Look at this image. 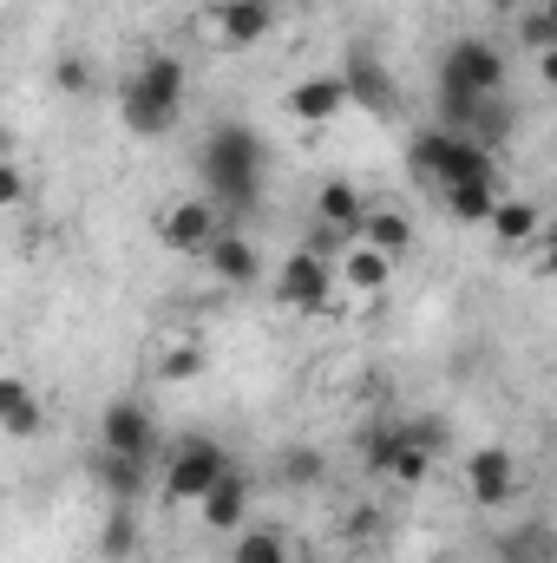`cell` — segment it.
I'll list each match as a JSON object with an SVG mask.
<instances>
[{"instance_id": "cell-1", "label": "cell", "mask_w": 557, "mask_h": 563, "mask_svg": "<svg viewBox=\"0 0 557 563\" xmlns=\"http://www.w3.org/2000/svg\"><path fill=\"white\" fill-rule=\"evenodd\" d=\"M263 170H270V144L243 119H217L197 144V177H204V197L223 210V223H243L263 203Z\"/></svg>"}, {"instance_id": "cell-2", "label": "cell", "mask_w": 557, "mask_h": 563, "mask_svg": "<svg viewBox=\"0 0 557 563\" xmlns=\"http://www.w3.org/2000/svg\"><path fill=\"white\" fill-rule=\"evenodd\" d=\"M184 99H190L184 59H177V53H151V59L132 66V79H125V92H119V112H125V125H132L139 139H164V132L184 119Z\"/></svg>"}, {"instance_id": "cell-3", "label": "cell", "mask_w": 557, "mask_h": 563, "mask_svg": "<svg viewBox=\"0 0 557 563\" xmlns=\"http://www.w3.org/2000/svg\"><path fill=\"white\" fill-rule=\"evenodd\" d=\"M407 170H414L419 184H433V190H452V184H505V177H499V151L459 139V132H446V125L414 132Z\"/></svg>"}, {"instance_id": "cell-4", "label": "cell", "mask_w": 557, "mask_h": 563, "mask_svg": "<svg viewBox=\"0 0 557 563\" xmlns=\"http://www.w3.org/2000/svg\"><path fill=\"white\" fill-rule=\"evenodd\" d=\"M223 472H230V452H223L210 432H190V439H177L171 459H164V498H171V505H197Z\"/></svg>"}, {"instance_id": "cell-5", "label": "cell", "mask_w": 557, "mask_h": 563, "mask_svg": "<svg viewBox=\"0 0 557 563\" xmlns=\"http://www.w3.org/2000/svg\"><path fill=\"white\" fill-rule=\"evenodd\" d=\"M439 86H446V92L492 99V92H505V53H499L492 40L466 33V40H452V46L439 53Z\"/></svg>"}, {"instance_id": "cell-6", "label": "cell", "mask_w": 557, "mask_h": 563, "mask_svg": "<svg viewBox=\"0 0 557 563\" xmlns=\"http://www.w3.org/2000/svg\"><path fill=\"white\" fill-rule=\"evenodd\" d=\"M361 465H368L374 478L401 485V492H414V485H426V478H433V459H426L419 445H407V432H401V420L368 426V439H361Z\"/></svg>"}, {"instance_id": "cell-7", "label": "cell", "mask_w": 557, "mask_h": 563, "mask_svg": "<svg viewBox=\"0 0 557 563\" xmlns=\"http://www.w3.org/2000/svg\"><path fill=\"white\" fill-rule=\"evenodd\" d=\"M223 230H230V223H223V210H217L210 197H177V203L157 217V243H164L171 256H204Z\"/></svg>"}, {"instance_id": "cell-8", "label": "cell", "mask_w": 557, "mask_h": 563, "mask_svg": "<svg viewBox=\"0 0 557 563\" xmlns=\"http://www.w3.org/2000/svg\"><path fill=\"white\" fill-rule=\"evenodd\" d=\"M164 445V426L144 400H112L99 413V452H125V459H157Z\"/></svg>"}, {"instance_id": "cell-9", "label": "cell", "mask_w": 557, "mask_h": 563, "mask_svg": "<svg viewBox=\"0 0 557 563\" xmlns=\"http://www.w3.org/2000/svg\"><path fill=\"white\" fill-rule=\"evenodd\" d=\"M276 301L302 308V314L328 308V301H335V263H321V256H308V250H288L282 269H276Z\"/></svg>"}, {"instance_id": "cell-10", "label": "cell", "mask_w": 557, "mask_h": 563, "mask_svg": "<svg viewBox=\"0 0 557 563\" xmlns=\"http://www.w3.org/2000/svg\"><path fill=\"white\" fill-rule=\"evenodd\" d=\"M341 92H348V106H361V112H394V73H387V59L374 53V46H348V59H341Z\"/></svg>"}, {"instance_id": "cell-11", "label": "cell", "mask_w": 557, "mask_h": 563, "mask_svg": "<svg viewBox=\"0 0 557 563\" xmlns=\"http://www.w3.org/2000/svg\"><path fill=\"white\" fill-rule=\"evenodd\" d=\"M466 492H472V505H485V511L512 505V492H518V459H512L505 445H479V452L466 459Z\"/></svg>"}, {"instance_id": "cell-12", "label": "cell", "mask_w": 557, "mask_h": 563, "mask_svg": "<svg viewBox=\"0 0 557 563\" xmlns=\"http://www.w3.org/2000/svg\"><path fill=\"white\" fill-rule=\"evenodd\" d=\"M250 498H256L250 472H237V465H230V472H223V478H217V485L197 498V518H204L217 538H237V531L250 525Z\"/></svg>"}, {"instance_id": "cell-13", "label": "cell", "mask_w": 557, "mask_h": 563, "mask_svg": "<svg viewBox=\"0 0 557 563\" xmlns=\"http://www.w3.org/2000/svg\"><path fill=\"white\" fill-rule=\"evenodd\" d=\"M92 485L106 492V505H132L139 511L151 492V459H125V452H99L92 445Z\"/></svg>"}, {"instance_id": "cell-14", "label": "cell", "mask_w": 557, "mask_h": 563, "mask_svg": "<svg viewBox=\"0 0 557 563\" xmlns=\"http://www.w3.org/2000/svg\"><path fill=\"white\" fill-rule=\"evenodd\" d=\"M341 112H348V92H341L335 73H308V79L288 86V119L295 125H335Z\"/></svg>"}, {"instance_id": "cell-15", "label": "cell", "mask_w": 557, "mask_h": 563, "mask_svg": "<svg viewBox=\"0 0 557 563\" xmlns=\"http://www.w3.org/2000/svg\"><path fill=\"white\" fill-rule=\"evenodd\" d=\"M204 263H210V276L223 282V288H256V282H263V256H256V243H250L237 223L204 250Z\"/></svg>"}, {"instance_id": "cell-16", "label": "cell", "mask_w": 557, "mask_h": 563, "mask_svg": "<svg viewBox=\"0 0 557 563\" xmlns=\"http://www.w3.org/2000/svg\"><path fill=\"white\" fill-rule=\"evenodd\" d=\"M335 288H348V295H387L394 288V256H381V250H368L361 236L335 256Z\"/></svg>"}, {"instance_id": "cell-17", "label": "cell", "mask_w": 557, "mask_h": 563, "mask_svg": "<svg viewBox=\"0 0 557 563\" xmlns=\"http://www.w3.org/2000/svg\"><path fill=\"white\" fill-rule=\"evenodd\" d=\"M276 26V0H223L217 7V40L223 46H256Z\"/></svg>"}, {"instance_id": "cell-18", "label": "cell", "mask_w": 557, "mask_h": 563, "mask_svg": "<svg viewBox=\"0 0 557 563\" xmlns=\"http://www.w3.org/2000/svg\"><path fill=\"white\" fill-rule=\"evenodd\" d=\"M361 217H368V197H361L348 177H328V184L315 190V223H328V230H341V236H361Z\"/></svg>"}, {"instance_id": "cell-19", "label": "cell", "mask_w": 557, "mask_h": 563, "mask_svg": "<svg viewBox=\"0 0 557 563\" xmlns=\"http://www.w3.org/2000/svg\"><path fill=\"white\" fill-rule=\"evenodd\" d=\"M485 223H492V236H499L505 250H518V243H538V236H545V210H538L532 197H499Z\"/></svg>"}, {"instance_id": "cell-20", "label": "cell", "mask_w": 557, "mask_h": 563, "mask_svg": "<svg viewBox=\"0 0 557 563\" xmlns=\"http://www.w3.org/2000/svg\"><path fill=\"white\" fill-rule=\"evenodd\" d=\"M361 243L401 263V256L414 250V217H407V210H394V203H381V210H368V217H361Z\"/></svg>"}, {"instance_id": "cell-21", "label": "cell", "mask_w": 557, "mask_h": 563, "mask_svg": "<svg viewBox=\"0 0 557 563\" xmlns=\"http://www.w3.org/2000/svg\"><path fill=\"white\" fill-rule=\"evenodd\" d=\"M276 478L282 492H321L328 485V452L321 445H288L276 459Z\"/></svg>"}, {"instance_id": "cell-22", "label": "cell", "mask_w": 557, "mask_h": 563, "mask_svg": "<svg viewBox=\"0 0 557 563\" xmlns=\"http://www.w3.org/2000/svg\"><path fill=\"white\" fill-rule=\"evenodd\" d=\"M144 544V525L132 505H112V518H106V531H99V558L106 563H132Z\"/></svg>"}, {"instance_id": "cell-23", "label": "cell", "mask_w": 557, "mask_h": 563, "mask_svg": "<svg viewBox=\"0 0 557 563\" xmlns=\"http://www.w3.org/2000/svg\"><path fill=\"white\" fill-rule=\"evenodd\" d=\"M499 197H505V184H452V190H439V203H446L452 223H485Z\"/></svg>"}, {"instance_id": "cell-24", "label": "cell", "mask_w": 557, "mask_h": 563, "mask_svg": "<svg viewBox=\"0 0 557 563\" xmlns=\"http://www.w3.org/2000/svg\"><path fill=\"white\" fill-rule=\"evenodd\" d=\"M230 563H295L288 538L282 531H263V525H243L237 544H230Z\"/></svg>"}, {"instance_id": "cell-25", "label": "cell", "mask_w": 557, "mask_h": 563, "mask_svg": "<svg viewBox=\"0 0 557 563\" xmlns=\"http://www.w3.org/2000/svg\"><path fill=\"white\" fill-rule=\"evenodd\" d=\"M401 432H407V445H419L426 459H439L452 445V426L439 420V413H401Z\"/></svg>"}, {"instance_id": "cell-26", "label": "cell", "mask_w": 557, "mask_h": 563, "mask_svg": "<svg viewBox=\"0 0 557 563\" xmlns=\"http://www.w3.org/2000/svg\"><path fill=\"white\" fill-rule=\"evenodd\" d=\"M545 558H551V538H545V525H525V531L499 538V563H545Z\"/></svg>"}, {"instance_id": "cell-27", "label": "cell", "mask_w": 557, "mask_h": 563, "mask_svg": "<svg viewBox=\"0 0 557 563\" xmlns=\"http://www.w3.org/2000/svg\"><path fill=\"white\" fill-rule=\"evenodd\" d=\"M157 374H164V380H197V374H204V347H197V341H177V347L157 361Z\"/></svg>"}, {"instance_id": "cell-28", "label": "cell", "mask_w": 557, "mask_h": 563, "mask_svg": "<svg viewBox=\"0 0 557 563\" xmlns=\"http://www.w3.org/2000/svg\"><path fill=\"white\" fill-rule=\"evenodd\" d=\"M40 426H46V407H40V394H33V400H20V407L0 420V432H7V439H40Z\"/></svg>"}, {"instance_id": "cell-29", "label": "cell", "mask_w": 557, "mask_h": 563, "mask_svg": "<svg viewBox=\"0 0 557 563\" xmlns=\"http://www.w3.org/2000/svg\"><path fill=\"white\" fill-rule=\"evenodd\" d=\"M26 197H33V177H26L13 157H0V210H20Z\"/></svg>"}, {"instance_id": "cell-30", "label": "cell", "mask_w": 557, "mask_h": 563, "mask_svg": "<svg viewBox=\"0 0 557 563\" xmlns=\"http://www.w3.org/2000/svg\"><path fill=\"white\" fill-rule=\"evenodd\" d=\"M53 86H59V92H92V59L66 53V59L53 66Z\"/></svg>"}, {"instance_id": "cell-31", "label": "cell", "mask_w": 557, "mask_h": 563, "mask_svg": "<svg viewBox=\"0 0 557 563\" xmlns=\"http://www.w3.org/2000/svg\"><path fill=\"white\" fill-rule=\"evenodd\" d=\"M374 531H381V511H368V505H361L354 518H341V538H348V544H368Z\"/></svg>"}, {"instance_id": "cell-32", "label": "cell", "mask_w": 557, "mask_h": 563, "mask_svg": "<svg viewBox=\"0 0 557 563\" xmlns=\"http://www.w3.org/2000/svg\"><path fill=\"white\" fill-rule=\"evenodd\" d=\"M20 400H33V380H26V374H0V420H7Z\"/></svg>"}, {"instance_id": "cell-33", "label": "cell", "mask_w": 557, "mask_h": 563, "mask_svg": "<svg viewBox=\"0 0 557 563\" xmlns=\"http://www.w3.org/2000/svg\"><path fill=\"white\" fill-rule=\"evenodd\" d=\"M0 157H13V139H7V125H0Z\"/></svg>"}]
</instances>
